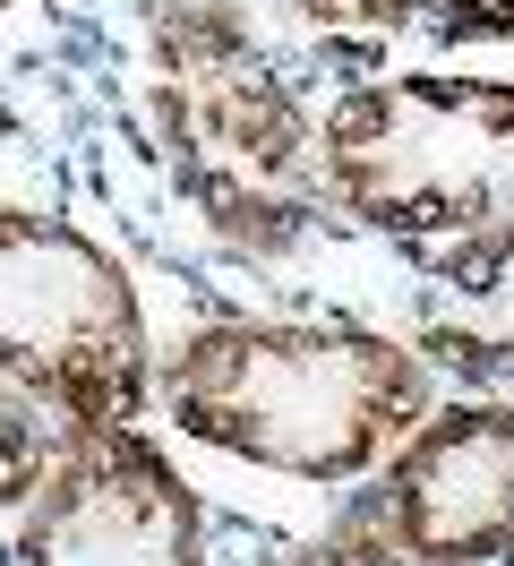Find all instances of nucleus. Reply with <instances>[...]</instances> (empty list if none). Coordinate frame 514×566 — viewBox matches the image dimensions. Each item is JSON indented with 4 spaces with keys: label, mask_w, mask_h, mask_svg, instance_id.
I'll use <instances>...</instances> for the list:
<instances>
[{
    "label": "nucleus",
    "mask_w": 514,
    "mask_h": 566,
    "mask_svg": "<svg viewBox=\"0 0 514 566\" xmlns=\"http://www.w3.org/2000/svg\"><path fill=\"white\" fill-rule=\"evenodd\" d=\"M155 395L198 447H223L258 472L360 481L420 429L429 360L369 326L223 318L171 344Z\"/></svg>",
    "instance_id": "nucleus-1"
},
{
    "label": "nucleus",
    "mask_w": 514,
    "mask_h": 566,
    "mask_svg": "<svg viewBox=\"0 0 514 566\" xmlns=\"http://www.w3.org/2000/svg\"><path fill=\"white\" fill-rule=\"evenodd\" d=\"M155 138L232 249H292L317 223V120L223 0L155 9Z\"/></svg>",
    "instance_id": "nucleus-2"
},
{
    "label": "nucleus",
    "mask_w": 514,
    "mask_h": 566,
    "mask_svg": "<svg viewBox=\"0 0 514 566\" xmlns=\"http://www.w3.org/2000/svg\"><path fill=\"white\" fill-rule=\"evenodd\" d=\"M317 180L352 223L395 241H463L514 223L506 77H369L317 120Z\"/></svg>",
    "instance_id": "nucleus-3"
},
{
    "label": "nucleus",
    "mask_w": 514,
    "mask_h": 566,
    "mask_svg": "<svg viewBox=\"0 0 514 566\" xmlns=\"http://www.w3.org/2000/svg\"><path fill=\"white\" fill-rule=\"evenodd\" d=\"M0 378L61 421H137L155 344L129 266L61 214L0 198Z\"/></svg>",
    "instance_id": "nucleus-4"
},
{
    "label": "nucleus",
    "mask_w": 514,
    "mask_h": 566,
    "mask_svg": "<svg viewBox=\"0 0 514 566\" xmlns=\"http://www.w3.org/2000/svg\"><path fill=\"white\" fill-rule=\"evenodd\" d=\"M9 566H206V506L137 421H61Z\"/></svg>",
    "instance_id": "nucleus-5"
},
{
    "label": "nucleus",
    "mask_w": 514,
    "mask_h": 566,
    "mask_svg": "<svg viewBox=\"0 0 514 566\" xmlns=\"http://www.w3.org/2000/svg\"><path fill=\"white\" fill-rule=\"evenodd\" d=\"M360 515L429 566L514 558V403L420 412V429L386 455V481Z\"/></svg>",
    "instance_id": "nucleus-6"
},
{
    "label": "nucleus",
    "mask_w": 514,
    "mask_h": 566,
    "mask_svg": "<svg viewBox=\"0 0 514 566\" xmlns=\"http://www.w3.org/2000/svg\"><path fill=\"white\" fill-rule=\"evenodd\" d=\"M420 360L454 378H514V223L420 258Z\"/></svg>",
    "instance_id": "nucleus-7"
},
{
    "label": "nucleus",
    "mask_w": 514,
    "mask_h": 566,
    "mask_svg": "<svg viewBox=\"0 0 514 566\" xmlns=\"http://www.w3.org/2000/svg\"><path fill=\"white\" fill-rule=\"evenodd\" d=\"M52 472V429H43V403L27 387L0 378V506H27Z\"/></svg>",
    "instance_id": "nucleus-8"
},
{
    "label": "nucleus",
    "mask_w": 514,
    "mask_h": 566,
    "mask_svg": "<svg viewBox=\"0 0 514 566\" xmlns=\"http://www.w3.org/2000/svg\"><path fill=\"white\" fill-rule=\"evenodd\" d=\"M292 566H429V558H411V549H395L386 532L369 524V515H352V524H335L326 541H308Z\"/></svg>",
    "instance_id": "nucleus-9"
},
{
    "label": "nucleus",
    "mask_w": 514,
    "mask_h": 566,
    "mask_svg": "<svg viewBox=\"0 0 514 566\" xmlns=\"http://www.w3.org/2000/svg\"><path fill=\"white\" fill-rule=\"evenodd\" d=\"M292 9L317 27H352V35H395V27H411L420 0H292Z\"/></svg>",
    "instance_id": "nucleus-10"
},
{
    "label": "nucleus",
    "mask_w": 514,
    "mask_h": 566,
    "mask_svg": "<svg viewBox=\"0 0 514 566\" xmlns=\"http://www.w3.org/2000/svg\"><path fill=\"white\" fill-rule=\"evenodd\" d=\"M445 43H514V0H438Z\"/></svg>",
    "instance_id": "nucleus-11"
},
{
    "label": "nucleus",
    "mask_w": 514,
    "mask_h": 566,
    "mask_svg": "<svg viewBox=\"0 0 514 566\" xmlns=\"http://www.w3.org/2000/svg\"><path fill=\"white\" fill-rule=\"evenodd\" d=\"M9 9H18V0H0V18H9Z\"/></svg>",
    "instance_id": "nucleus-12"
}]
</instances>
